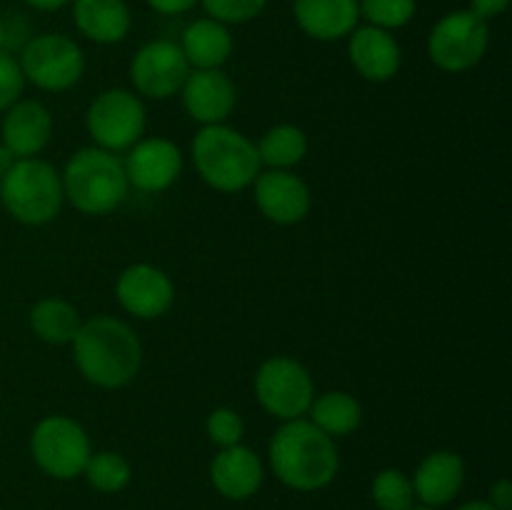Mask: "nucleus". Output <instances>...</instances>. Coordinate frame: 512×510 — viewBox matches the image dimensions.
<instances>
[{"mask_svg":"<svg viewBox=\"0 0 512 510\" xmlns=\"http://www.w3.org/2000/svg\"><path fill=\"white\" fill-rule=\"evenodd\" d=\"M510 0H470V10H473L475 15H480L483 20H493L498 18V15H503L505 10H508Z\"/></svg>","mask_w":512,"mask_h":510,"instance_id":"nucleus-34","label":"nucleus"},{"mask_svg":"<svg viewBox=\"0 0 512 510\" xmlns=\"http://www.w3.org/2000/svg\"><path fill=\"white\" fill-rule=\"evenodd\" d=\"M310 423L330 438H343L355 433L363 423V405L345 390H328L310 405Z\"/></svg>","mask_w":512,"mask_h":510,"instance_id":"nucleus-23","label":"nucleus"},{"mask_svg":"<svg viewBox=\"0 0 512 510\" xmlns=\"http://www.w3.org/2000/svg\"><path fill=\"white\" fill-rule=\"evenodd\" d=\"M83 475L90 488L100 490V493H120V490L128 488L130 478H133V468L120 453L100 450V453L90 455Z\"/></svg>","mask_w":512,"mask_h":510,"instance_id":"nucleus-26","label":"nucleus"},{"mask_svg":"<svg viewBox=\"0 0 512 510\" xmlns=\"http://www.w3.org/2000/svg\"><path fill=\"white\" fill-rule=\"evenodd\" d=\"M25 90V75L15 55L0 53V113L15 105Z\"/></svg>","mask_w":512,"mask_h":510,"instance_id":"nucleus-31","label":"nucleus"},{"mask_svg":"<svg viewBox=\"0 0 512 510\" xmlns=\"http://www.w3.org/2000/svg\"><path fill=\"white\" fill-rule=\"evenodd\" d=\"M348 58L360 78L370 83H388L400 73L403 48L390 30L358 25L348 35Z\"/></svg>","mask_w":512,"mask_h":510,"instance_id":"nucleus-15","label":"nucleus"},{"mask_svg":"<svg viewBox=\"0 0 512 510\" xmlns=\"http://www.w3.org/2000/svg\"><path fill=\"white\" fill-rule=\"evenodd\" d=\"M30 455L45 475L55 480L80 478L93 455L90 438L78 420L68 415H48L30 435Z\"/></svg>","mask_w":512,"mask_h":510,"instance_id":"nucleus-7","label":"nucleus"},{"mask_svg":"<svg viewBox=\"0 0 512 510\" xmlns=\"http://www.w3.org/2000/svg\"><path fill=\"white\" fill-rule=\"evenodd\" d=\"M410 510H435V508H425V505H420V508H410Z\"/></svg>","mask_w":512,"mask_h":510,"instance_id":"nucleus-40","label":"nucleus"},{"mask_svg":"<svg viewBox=\"0 0 512 510\" xmlns=\"http://www.w3.org/2000/svg\"><path fill=\"white\" fill-rule=\"evenodd\" d=\"M3 145L15 158H35L53 138V115L38 100H18L5 110Z\"/></svg>","mask_w":512,"mask_h":510,"instance_id":"nucleus-17","label":"nucleus"},{"mask_svg":"<svg viewBox=\"0 0 512 510\" xmlns=\"http://www.w3.org/2000/svg\"><path fill=\"white\" fill-rule=\"evenodd\" d=\"M160 15H183L193 10L200 0H145Z\"/></svg>","mask_w":512,"mask_h":510,"instance_id":"nucleus-33","label":"nucleus"},{"mask_svg":"<svg viewBox=\"0 0 512 510\" xmlns=\"http://www.w3.org/2000/svg\"><path fill=\"white\" fill-rule=\"evenodd\" d=\"M30 328L43 343L70 345L78 335L80 320L78 308L65 298H43L30 308Z\"/></svg>","mask_w":512,"mask_h":510,"instance_id":"nucleus-24","label":"nucleus"},{"mask_svg":"<svg viewBox=\"0 0 512 510\" xmlns=\"http://www.w3.org/2000/svg\"><path fill=\"white\" fill-rule=\"evenodd\" d=\"M115 295L125 313L140 320L163 318L175 300V285L165 270L150 263H135L120 273Z\"/></svg>","mask_w":512,"mask_h":510,"instance_id":"nucleus-12","label":"nucleus"},{"mask_svg":"<svg viewBox=\"0 0 512 510\" xmlns=\"http://www.w3.org/2000/svg\"><path fill=\"white\" fill-rule=\"evenodd\" d=\"M193 163L205 185L218 193H240L260 173L258 148L230 125H203L193 138Z\"/></svg>","mask_w":512,"mask_h":510,"instance_id":"nucleus-3","label":"nucleus"},{"mask_svg":"<svg viewBox=\"0 0 512 510\" xmlns=\"http://www.w3.org/2000/svg\"><path fill=\"white\" fill-rule=\"evenodd\" d=\"M180 50H183L185 60L190 68L195 70H215L223 68L233 55V35H230L228 25L218 23L213 18H198L183 30V40H180Z\"/></svg>","mask_w":512,"mask_h":510,"instance_id":"nucleus-22","label":"nucleus"},{"mask_svg":"<svg viewBox=\"0 0 512 510\" xmlns=\"http://www.w3.org/2000/svg\"><path fill=\"white\" fill-rule=\"evenodd\" d=\"M123 165L135 190L163 193L183 175V153L168 138H145L128 150Z\"/></svg>","mask_w":512,"mask_h":510,"instance_id":"nucleus-13","label":"nucleus"},{"mask_svg":"<svg viewBox=\"0 0 512 510\" xmlns=\"http://www.w3.org/2000/svg\"><path fill=\"white\" fill-rule=\"evenodd\" d=\"M70 345L80 375L95 388H125L143 368V343L138 333L113 315L83 320Z\"/></svg>","mask_w":512,"mask_h":510,"instance_id":"nucleus-1","label":"nucleus"},{"mask_svg":"<svg viewBox=\"0 0 512 510\" xmlns=\"http://www.w3.org/2000/svg\"><path fill=\"white\" fill-rule=\"evenodd\" d=\"M370 495L378 510H410L415 508L413 480L398 468L380 470L370 485Z\"/></svg>","mask_w":512,"mask_h":510,"instance_id":"nucleus-27","label":"nucleus"},{"mask_svg":"<svg viewBox=\"0 0 512 510\" xmlns=\"http://www.w3.org/2000/svg\"><path fill=\"white\" fill-rule=\"evenodd\" d=\"M73 23L93 43L115 45L128 38L133 13L125 0H73Z\"/></svg>","mask_w":512,"mask_h":510,"instance_id":"nucleus-21","label":"nucleus"},{"mask_svg":"<svg viewBox=\"0 0 512 510\" xmlns=\"http://www.w3.org/2000/svg\"><path fill=\"white\" fill-rule=\"evenodd\" d=\"M63 195L78 213L108 215L128 198V175L123 158L103 148H83L60 173Z\"/></svg>","mask_w":512,"mask_h":510,"instance_id":"nucleus-4","label":"nucleus"},{"mask_svg":"<svg viewBox=\"0 0 512 510\" xmlns=\"http://www.w3.org/2000/svg\"><path fill=\"white\" fill-rule=\"evenodd\" d=\"M5 33H8V45H5V53L15 55L25 48L30 38H33V28H30V20L23 13H5Z\"/></svg>","mask_w":512,"mask_h":510,"instance_id":"nucleus-32","label":"nucleus"},{"mask_svg":"<svg viewBox=\"0 0 512 510\" xmlns=\"http://www.w3.org/2000/svg\"><path fill=\"white\" fill-rule=\"evenodd\" d=\"M255 398L260 408L278 420L303 418L315 400V383L310 370L288 355L268 358L255 373Z\"/></svg>","mask_w":512,"mask_h":510,"instance_id":"nucleus-9","label":"nucleus"},{"mask_svg":"<svg viewBox=\"0 0 512 510\" xmlns=\"http://www.w3.org/2000/svg\"><path fill=\"white\" fill-rule=\"evenodd\" d=\"M15 160H18V158H15V155L10 153V150L5 148L3 143H0V180H3V178H5V173H8V170L13 168Z\"/></svg>","mask_w":512,"mask_h":510,"instance_id":"nucleus-37","label":"nucleus"},{"mask_svg":"<svg viewBox=\"0 0 512 510\" xmlns=\"http://www.w3.org/2000/svg\"><path fill=\"white\" fill-rule=\"evenodd\" d=\"M0 200L20 225H45L63 208V180L48 160L20 158L0 180Z\"/></svg>","mask_w":512,"mask_h":510,"instance_id":"nucleus-5","label":"nucleus"},{"mask_svg":"<svg viewBox=\"0 0 512 510\" xmlns=\"http://www.w3.org/2000/svg\"><path fill=\"white\" fill-rule=\"evenodd\" d=\"M293 15L308 38L333 43L358 28L360 0H293Z\"/></svg>","mask_w":512,"mask_h":510,"instance_id":"nucleus-20","label":"nucleus"},{"mask_svg":"<svg viewBox=\"0 0 512 510\" xmlns=\"http://www.w3.org/2000/svg\"><path fill=\"white\" fill-rule=\"evenodd\" d=\"M255 148H258L260 165L268 170H290L303 163L308 155V135L298 125L280 123L273 125Z\"/></svg>","mask_w":512,"mask_h":510,"instance_id":"nucleus-25","label":"nucleus"},{"mask_svg":"<svg viewBox=\"0 0 512 510\" xmlns=\"http://www.w3.org/2000/svg\"><path fill=\"white\" fill-rule=\"evenodd\" d=\"M205 15L223 25H243L263 15L268 0H200Z\"/></svg>","mask_w":512,"mask_h":510,"instance_id":"nucleus-29","label":"nucleus"},{"mask_svg":"<svg viewBox=\"0 0 512 510\" xmlns=\"http://www.w3.org/2000/svg\"><path fill=\"white\" fill-rule=\"evenodd\" d=\"M28 8L33 10H40V13H53V10H60L65 8V5H70L73 0H23Z\"/></svg>","mask_w":512,"mask_h":510,"instance_id":"nucleus-36","label":"nucleus"},{"mask_svg":"<svg viewBox=\"0 0 512 510\" xmlns=\"http://www.w3.org/2000/svg\"><path fill=\"white\" fill-rule=\"evenodd\" d=\"M20 70L25 83L48 93H63L80 83L85 73V55L73 38L63 33L33 35L20 50Z\"/></svg>","mask_w":512,"mask_h":510,"instance_id":"nucleus-8","label":"nucleus"},{"mask_svg":"<svg viewBox=\"0 0 512 510\" xmlns=\"http://www.w3.org/2000/svg\"><path fill=\"white\" fill-rule=\"evenodd\" d=\"M418 13V0H360V18L383 30H400Z\"/></svg>","mask_w":512,"mask_h":510,"instance_id":"nucleus-28","label":"nucleus"},{"mask_svg":"<svg viewBox=\"0 0 512 510\" xmlns=\"http://www.w3.org/2000/svg\"><path fill=\"white\" fill-rule=\"evenodd\" d=\"M205 433H208L210 443H215L218 448L240 445L245 435L243 415L233 408H215L205 420Z\"/></svg>","mask_w":512,"mask_h":510,"instance_id":"nucleus-30","label":"nucleus"},{"mask_svg":"<svg viewBox=\"0 0 512 510\" xmlns=\"http://www.w3.org/2000/svg\"><path fill=\"white\" fill-rule=\"evenodd\" d=\"M490 48V25L473 10L445 13L428 35V55L443 73H468Z\"/></svg>","mask_w":512,"mask_h":510,"instance_id":"nucleus-6","label":"nucleus"},{"mask_svg":"<svg viewBox=\"0 0 512 510\" xmlns=\"http://www.w3.org/2000/svg\"><path fill=\"white\" fill-rule=\"evenodd\" d=\"M183 108L195 123L218 125L225 123L238 103V90L233 80L220 68L215 70H190L188 80L180 90Z\"/></svg>","mask_w":512,"mask_h":510,"instance_id":"nucleus-16","label":"nucleus"},{"mask_svg":"<svg viewBox=\"0 0 512 510\" xmlns=\"http://www.w3.org/2000/svg\"><path fill=\"white\" fill-rule=\"evenodd\" d=\"M273 475L290 490L315 493L328 488L340 468L338 445L310 420H285L268 445Z\"/></svg>","mask_w":512,"mask_h":510,"instance_id":"nucleus-2","label":"nucleus"},{"mask_svg":"<svg viewBox=\"0 0 512 510\" xmlns=\"http://www.w3.org/2000/svg\"><path fill=\"white\" fill-rule=\"evenodd\" d=\"M190 63L173 40H150L130 63V80L140 95L150 100H168L183 90L190 75Z\"/></svg>","mask_w":512,"mask_h":510,"instance_id":"nucleus-11","label":"nucleus"},{"mask_svg":"<svg viewBox=\"0 0 512 510\" xmlns=\"http://www.w3.org/2000/svg\"><path fill=\"white\" fill-rule=\"evenodd\" d=\"M415 500L425 508H443L453 503L465 483V460L453 450H435L425 455L420 465L415 468L413 478Z\"/></svg>","mask_w":512,"mask_h":510,"instance_id":"nucleus-18","label":"nucleus"},{"mask_svg":"<svg viewBox=\"0 0 512 510\" xmlns=\"http://www.w3.org/2000/svg\"><path fill=\"white\" fill-rule=\"evenodd\" d=\"M210 480L213 488L228 500H248L263 488L265 468L258 453L245 445L220 448L210 463Z\"/></svg>","mask_w":512,"mask_h":510,"instance_id":"nucleus-19","label":"nucleus"},{"mask_svg":"<svg viewBox=\"0 0 512 510\" xmlns=\"http://www.w3.org/2000/svg\"><path fill=\"white\" fill-rule=\"evenodd\" d=\"M260 213L275 225H298L310 213V188L293 170H265L253 183Z\"/></svg>","mask_w":512,"mask_h":510,"instance_id":"nucleus-14","label":"nucleus"},{"mask_svg":"<svg viewBox=\"0 0 512 510\" xmlns=\"http://www.w3.org/2000/svg\"><path fill=\"white\" fill-rule=\"evenodd\" d=\"M145 123L148 118L143 100L123 88L103 90L85 113V128L95 148L108 153L130 150L138 140H143Z\"/></svg>","mask_w":512,"mask_h":510,"instance_id":"nucleus-10","label":"nucleus"},{"mask_svg":"<svg viewBox=\"0 0 512 510\" xmlns=\"http://www.w3.org/2000/svg\"><path fill=\"white\" fill-rule=\"evenodd\" d=\"M490 503L498 510H512V483L508 478L495 480L490 488Z\"/></svg>","mask_w":512,"mask_h":510,"instance_id":"nucleus-35","label":"nucleus"},{"mask_svg":"<svg viewBox=\"0 0 512 510\" xmlns=\"http://www.w3.org/2000/svg\"><path fill=\"white\" fill-rule=\"evenodd\" d=\"M458 510H498L490 500H470V503L460 505Z\"/></svg>","mask_w":512,"mask_h":510,"instance_id":"nucleus-38","label":"nucleus"},{"mask_svg":"<svg viewBox=\"0 0 512 510\" xmlns=\"http://www.w3.org/2000/svg\"><path fill=\"white\" fill-rule=\"evenodd\" d=\"M5 45H8V33H5V18L0 15V53H5Z\"/></svg>","mask_w":512,"mask_h":510,"instance_id":"nucleus-39","label":"nucleus"}]
</instances>
